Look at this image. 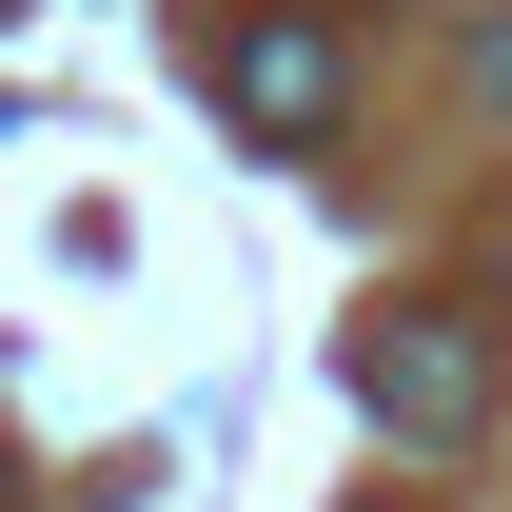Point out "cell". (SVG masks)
<instances>
[{
	"label": "cell",
	"mask_w": 512,
	"mask_h": 512,
	"mask_svg": "<svg viewBox=\"0 0 512 512\" xmlns=\"http://www.w3.org/2000/svg\"><path fill=\"white\" fill-rule=\"evenodd\" d=\"M0 20H20V0H0Z\"/></svg>",
	"instance_id": "obj_4"
},
{
	"label": "cell",
	"mask_w": 512,
	"mask_h": 512,
	"mask_svg": "<svg viewBox=\"0 0 512 512\" xmlns=\"http://www.w3.org/2000/svg\"><path fill=\"white\" fill-rule=\"evenodd\" d=\"M473 99H493V119H512V20H473Z\"/></svg>",
	"instance_id": "obj_3"
},
{
	"label": "cell",
	"mask_w": 512,
	"mask_h": 512,
	"mask_svg": "<svg viewBox=\"0 0 512 512\" xmlns=\"http://www.w3.org/2000/svg\"><path fill=\"white\" fill-rule=\"evenodd\" d=\"M355 394H375V434H473V414H493V355H473V335H414V316H375L355 335Z\"/></svg>",
	"instance_id": "obj_1"
},
{
	"label": "cell",
	"mask_w": 512,
	"mask_h": 512,
	"mask_svg": "<svg viewBox=\"0 0 512 512\" xmlns=\"http://www.w3.org/2000/svg\"><path fill=\"white\" fill-rule=\"evenodd\" d=\"M217 79H237L256 138H335V99H355V79H335V20H237V40H217Z\"/></svg>",
	"instance_id": "obj_2"
}]
</instances>
